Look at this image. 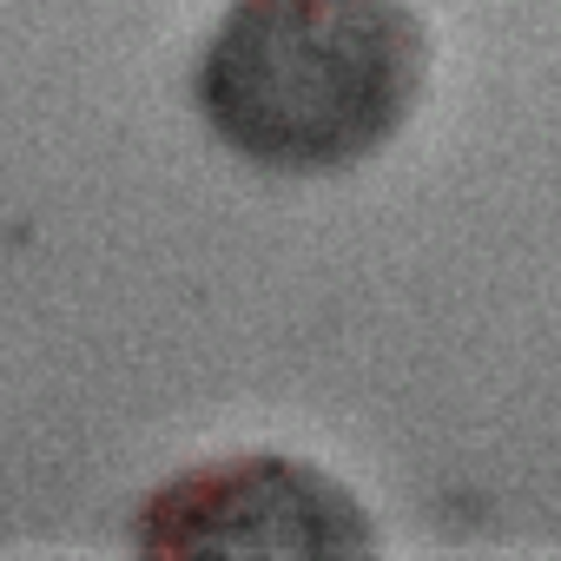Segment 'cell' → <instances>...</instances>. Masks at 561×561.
Instances as JSON below:
<instances>
[{"label":"cell","mask_w":561,"mask_h":561,"mask_svg":"<svg viewBox=\"0 0 561 561\" xmlns=\"http://www.w3.org/2000/svg\"><path fill=\"white\" fill-rule=\"evenodd\" d=\"M430 87L410 0H231L198 60L205 126L264 172H344L383 152Z\"/></svg>","instance_id":"1"},{"label":"cell","mask_w":561,"mask_h":561,"mask_svg":"<svg viewBox=\"0 0 561 561\" xmlns=\"http://www.w3.org/2000/svg\"><path fill=\"white\" fill-rule=\"evenodd\" d=\"M146 554H364V508L318 469L244 456L205 462L139 515Z\"/></svg>","instance_id":"2"}]
</instances>
